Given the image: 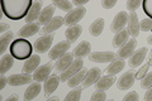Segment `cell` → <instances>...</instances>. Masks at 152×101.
I'll use <instances>...</instances> for the list:
<instances>
[{
	"instance_id": "6da1fadb",
	"label": "cell",
	"mask_w": 152,
	"mask_h": 101,
	"mask_svg": "<svg viewBox=\"0 0 152 101\" xmlns=\"http://www.w3.org/2000/svg\"><path fill=\"white\" fill-rule=\"evenodd\" d=\"M33 3L31 0H4L1 1L3 13L10 20H20L28 15Z\"/></svg>"
},
{
	"instance_id": "7a4b0ae2",
	"label": "cell",
	"mask_w": 152,
	"mask_h": 101,
	"mask_svg": "<svg viewBox=\"0 0 152 101\" xmlns=\"http://www.w3.org/2000/svg\"><path fill=\"white\" fill-rule=\"evenodd\" d=\"M33 49L34 47L31 44L29 41L24 39V38H18L14 39L10 44V54L18 61H27L33 54Z\"/></svg>"
},
{
	"instance_id": "3957f363",
	"label": "cell",
	"mask_w": 152,
	"mask_h": 101,
	"mask_svg": "<svg viewBox=\"0 0 152 101\" xmlns=\"http://www.w3.org/2000/svg\"><path fill=\"white\" fill-rule=\"evenodd\" d=\"M56 67V65L53 62H48V63H45L39 66L38 68L33 72V81L36 82H41V81H46L47 78L51 76V71Z\"/></svg>"
},
{
	"instance_id": "277c9868",
	"label": "cell",
	"mask_w": 152,
	"mask_h": 101,
	"mask_svg": "<svg viewBox=\"0 0 152 101\" xmlns=\"http://www.w3.org/2000/svg\"><path fill=\"white\" fill-rule=\"evenodd\" d=\"M86 14V9L84 7H79V8H74L71 12H69L65 15V24H67L69 27L76 25L81 19L85 17Z\"/></svg>"
},
{
	"instance_id": "5b68a950",
	"label": "cell",
	"mask_w": 152,
	"mask_h": 101,
	"mask_svg": "<svg viewBox=\"0 0 152 101\" xmlns=\"http://www.w3.org/2000/svg\"><path fill=\"white\" fill-rule=\"evenodd\" d=\"M84 68V61L83 58H76L74 60V62L70 65V67L67 70H65L64 72H61V75H60V80L61 81H67L72 77L74 75H76L80 70H83Z\"/></svg>"
},
{
	"instance_id": "8992f818",
	"label": "cell",
	"mask_w": 152,
	"mask_h": 101,
	"mask_svg": "<svg viewBox=\"0 0 152 101\" xmlns=\"http://www.w3.org/2000/svg\"><path fill=\"white\" fill-rule=\"evenodd\" d=\"M71 47V43L67 41H62L60 43H57L56 46H53L51 48V51L48 52V57L51 61H55V60H58L61 58L64 54L67 53V51L70 49Z\"/></svg>"
},
{
	"instance_id": "52a82bcc",
	"label": "cell",
	"mask_w": 152,
	"mask_h": 101,
	"mask_svg": "<svg viewBox=\"0 0 152 101\" xmlns=\"http://www.w3.org/2000/svg\"><path fill=\"white\" fill-rule=\"evenodd\" d=\"M53 38H55V34H48V36H41L38 39L34 42V51L37 53H46L47 51H50L51 48V44L53 42Z\"/></svg>"
},
{
	"instance_id": "ba28073f",
	"label": "cell",
	"mask_w": 152,
	"mask_h": 101,
	"mask_svg": "<svg viewBox=\"0 0 152 101\" xmlns=\"http://www.w3.org/2000/svg\"><path fill=\"white\" fill-rule=\"evenodd\" d=\"M117 54L110 51H102V52H93L89 54V60L96 63H107V62H112L115 58Z\"/></svg>"
},
{
	"instance_id": "9c48e42d",
	"label": "cell",
	"mask_w": 152,
	"mask_h": 101,
	"mask_svg": "<svg viewBox=\"0 0 152 101\" xmlns=\"http://www.w3.org/2000/svg\"><path fill=\"white\" fill-rule=\"evenodd\" d=\"M65 24V18L62 17H53L52 18V20L48 22L43 25V28L41 29V36H48V34H52L55 31H57L58 28H61Z\"/></svg>"
},
{
	"instance_id": "30bf717a",
	"label": "cell",
	"mask_w": 152,
	"mask_h": 101,
	"mask_svg": "<svg viewBox=\"0 0 152 101\" xmlns=\"http://www.w3.org/2000/svg\"><path fill=\"white\" fill-rule=\"evenodd\" d=\"M128 23V13L127 12H119L115 14V17L113 18L110 31L113 33H118L124 29V25Z\"/></svg>"
},
{
	"instance_id": "8fae6325",
	"label": "cell",
	"mask_w": 152,
	"mask_h": 101,
	"mask_svg": "<svg viewBox=\"0 0 152 101\" xmlns=\"http://www.w3.org/2000/svg\"><path fill=\"white\" fill-rule=\"evenodd\" d=\"M134 81H136L134 72L128 71V72H124V73L117 80V86L119 90H128L134 85Z\"/></svg>"
},
{
	"instance_id": "7c38bea8",
	"label": "cell",
	"mask_w": 152,
	"mask_h": 101,
	"mask_svg": "<svg viewBox=\"0 0 152 101\" xmlns=\"http://www.w3.org/2000/svg\"><path fill=\"white\" fill-rule=\"evenodd\" d=\"M136 46H137V41L136 38H132V39H129L127 43H124L122 47H119V49H118L117 54L119 58L122 60H126V58H129V57L134 53L136 51Z\"/></svg>"
},
{
	"instance_id": "4fadbf2b",
	"label": "cell",
	"mask_w": 152,
	"mask_h": 101,
	"mask_svg": "<svg viewBox=\"0 0 152 101\" xmlns=\"http://www.w3.org/2000/svg\"><path fill=\"white\" fill-rule=\"evenodd\" d=\"M100 77H102V70L99 67H93L91 70L88 71V73L83 81V89H86L89 86L96 84L100 80Z\"/></svg>"
},
{
	"instance_id": "5bb4252c",
	"label": "cell",
	"mask_w": 152,
	"mask_h": 101,
	"mask_svg": "<svg viewBox=\"0 0 152 101\" xmlns=\"http://www.w3.org/2000/svg\"><path fill=\"white\" fill-rule=\"evenodd\" d=\"M147 52H148L147 47H141L140 49L134 51V53L129 57V61H128V65H129L131 68H136V67L142 65V62L147 56Z\"/></svg>"
},
{
	"instance_id": "9a60e30c",
	"label": "cell",
	"mask_w": 152,
	"mask_h": 101,
	"mask_svg": "<svg viewBox=\"0 0 152 101\" xmlns=\"http://www.w3.org/2000/svg\"><path fill=\"white\" fill-rule=\"evenodd\" d=\"M33 80V76L28 73H15L10 75L8 77V84L10 86H22V85H28L31 84V81Z\"/></svg>"
},
{
	"instance_id": "2e32d148",
	"label": "cell",
	"mask_w": 152,
	"mask_h": 101,
	"mask_svg": "<svg viewBox=\"0 0 152 101\" xmlns=\"http://www.w3.org/2000/svg\"><path fill=\"white\" fill-rule=\"evenodd\" d=\"M41 32V25L38 23H29V24H26V25H23L20 29L18 31V37L19 38H28V37H32L37 34V33Z\"/></svg>"
},
{
	"instance_id": "e0dca14e",
	"label": "cell",
	"mask_w": 152,
	"mask_h": 101,
	"mask_svg": "<svg viewBox=\"0 0 152 101\" xmlns=\"http://www.w3.org/2000/svg\"><path fill=\"white\" fill-rule=\"evenodd\" d=\"M140 22H138V17H137L136 12H131L128 14V33L132 38L138 37L140 34Z\"/></svg>"
},
{
	"instance_id": "ac0fdd59",
	"label": "cell",
	"mask_w": 152,
	"mask_h": 101,
	"mask_svg": "<svg viewBox=\"0 0 152 101\" xmlns=\"http://www.w3.org/2000/svg\"><path fill=\"white\" fill-rule=\"evenodd\" d=\"M60 77L56 75H51L45 81V85H43V90H45V96L46 97H50L52 92H55L56 89L58 87V84H60Z\"/></svg>"
},
{
	"instance_id": "d6986e66",
	"label": "cell",
	"mask_w": 152,
	"mask_h": 101,
	"mask_svg": "<svg viewBox=\"0 0 152 101\" xmlns=\"http://www.w3.org/2000/svg\"><path fill=\"white\" fill-rule=\"evenodd\" d=\"M39 63H41L39 56H38V54H33L27 61H24V65H23L22 71L24 72V73L31 75V72H34L38 67H39Z\"/></svg>"
},
{
	"instance_id": "ffe728a7",
	"label": "cell",
	"mask_w": 152,
	"mask_h": 101,
	"mask_svg": "<svg viewBox=\"0 0 152 101\" xmlns=\"http://www.w3.org/2000/svg\"><path fill=\"white\" fill-rule=\"evenodd\" d=\"M74 53L72 52H67L66 54H64L61 58L57 60L56 62V70L58 71V72H64L65 70H67L70 65L74 62Z\"/></svg>"
},
{
	"instance_id": "44dd1931",
	"label": "cell",
	"mask_w": 152,
	"mask_h": 101,
	"mask_svg": "<svg viewBox=\"0 0 152 101\" xmlns=\"http://www.w3.org/2000/svg\"><path fill=\"white\" fill-rule=\"evenodd\" d=\"M55 5L53 4H50V5H47L46 8L42 9L41 12V15L38 18V24H42V25H46L48 22L52 20V18H53V14H55Z\"/></svg>"
},
{
	"instance_id": "7402d4cb",
	"label": "cell",
	"mask_w": 152,
	"mask_h": 101,
	"mask_svg": "<svg viewBox=\"0 0 152 101\" xmlns=\"http://www.w3.org/2000/svg\"><path fill=\"white\" fill-rule=\"evenodd\" d=\"M124 66H126V61H124V60L117 58V60H114L112 63L107 67L104 72H105L107 76H114V75L119 73V72H121L123 68H124Z\"/></svg>"
},
{
	"instance_id": "603a6c76",
	"label": "cell",
	"mask_w": 152,
	"mask_h": 101,
	"mask_svg": "<svg viewBox=\"0 0 152 101\" xmlns=\"http://www.w3.org/2000/svg\"><path fill=\"white\" fill-rule=\"evenodd\" d=\"M41 92V84L39 82H32L24 91V97L23 101H32L33 99H36Z\"/></svg>"
},
{
	"instance_id": "cb8c5ba5",
	"label": "cell",
	"mask_w": 152,
	"mask_h": 101,
	"mask_svg": "<svg viewBox=\"0 0 152 101\" xmlns=\"http://www.w3.org/2000/svg\"><path fill=\"white\" fill-rule=\"evenodd\" d=\"M42 1H34L33 3V5L31 8L29 13H28V15L26 17V22L27 24L29 23H34V20H37L38 18L41 15V12H42Z\"/></svg>"
},
{
	"instance_id": "d4e9b609",
	"label": "cell",
	"mask_w": 152,
	"mask_h": 101,
	"mask_svg": "<svg viewBox=\"0 0 152 101\" xmlns=\"http://www.w3.org/2000/svg\"><path fill=\"white\" fill-rule=\"evenodd\" d=\"M90 51H91L90 43L86 42V41H83L81 43H79V44L74 48L72 53H74L75 57H77V58H83V57L90 54Z\"/></svg>"
},
{
	"instance_id": "484cf974",
	"label": "cell",
	"mask_w": 152,
	"mask_h": 101,
	"mask_svg": "<svg viewBox=\"0 0 152 101\" xmlns=\"http://www.w3.org/2000/svg\"><path fill=\"white\" fill-rule=\"evenodd\" d=\"M81 32H83V27L80 25V24H76V25L69 27L67 29H66V32H65V37H66V39H67V42L74 43V42L80 37Z\"/></svg>"
},
{
	"instance_id": "4316f807",
	"label": "cell",
	"mask_w": 152,
	"mask_h": 101,
	"mask_svg": "<svg viewBox=\"0 0 152 101\" xmlns=\"http://www.w3.org/2000/svg\"><path fill=\"white\" fill-rule=\"evenodd\" d=\"M104 25H105V20L103 18H98L90 24L89 27V33L93 37H99L104 31Z\"/></svg>"
},
{
	"instance_id": "83f0119b",
	"label": "cell",
	"mask_w": 152,
	"mask_h": 101,
	"mask_svg": "<svg viewBox=\"0 0 152 101\" xmlns=\"http://www.w3.org/2000/svg\"><path fill=\"white\" fill-rule=\"evenodd\" d=\"M115 82H117V80L114 76H103V77H100V80L95 84V87L99 91H105L108 89H110Z\"/></svg>"
},
{
	"instance_id": "f1b7e54d",
	"label": "cell",
	"mask_w": 152,
	"mask_h": 101,
	"mask_svg": "<svg viewBox=\"0 0 152 101\" xmlns=\"http://www.w3.org/2000/svg\"><path fill=\"white\" fill-rule=\"evenodd\" d=\"M14 57L10 54V53H7L1 57V60H0V73L1 75H5L7 72L9 71L13 67L14 65Z\"/></svg>"
},
{
	"instance_id": "f546056e",
	"label": "cell",
	"mask_w": 152,
	"mask_h": 101,
	"mask_svg": "<svg viewBox=\"0 0 152 101\" xmlns=\"http://www.w3.org/2000/svg\"><path fill=\"white\" fill-rule=\"evenodd\" d=\"M128 41H129V33H128V29H123L121 32L115 33V36L113 37V46L114 47H122Z\"/></svg>"
},
{
	"instance_id": "4dcf8cb0",
	"label": "cell",
	"mask_w": 152,
	"mask_h": 101,
	"mask_svg": "<svg viewBox=\"0 0 152 101\" xmlns=\"http://www.w3.org/2000/svg\"><path fill=\"white\" fill-rule=\"evenodd\" d=\"M88 71L89 70L83 68V70H80L76 75H74L72 77L67 81V86H69V87H77V86L81 84V81H84L85 76H86V73H88Z\"/></svg>"
},
{
	"instance_id": "1f68e13d",
	"label": "cell",
	"mask_w": 152,
	"mask_h": 101,
	"mask_svg": "<svg viewBox=\"0 0 152 101\" xmlns=\"http://www.w3.org/2000/svg\"><path fill=\"white\" fill-rule=\"evenodd\" d=\"M13 37H14V33L12 31H8L7 33H4V34L0 37V53L3 56L5 53L8 46L12 44L10 41H13Z\"/></svg>"
},
{
	"instance_id": "d6a6232c",
	"label": "cell",
	"mask_w": 152,
	"mask_h": 101,
	"mask_svg": "<svg viewBox=\"0 0 152 101\" xmlns=\"http://www.w3.org/2000/svg\"><path fill=\"white\" fill-rule=\"evenodd\" d=\"M83 91H84L83 87H75L74 90H71L70 92L66 95V97L64 99V101H80Z\"/></svg>"
},
{
	"instance_id": "836d02e7",
	"label": "cell",
	"mask_w": 152,
	"mask_h": 101,
	"mask_svg": "<svg viewBox=\"0 0 152 101\" xmlns=\"http://www.w3.org/2000/svg\"><path fill=\"white\" fill-rule=\"evenodd\" d=\"M52 4H53L55 7L60 8L61 10H65V12H67V13L71 12L74 9L72 8V3L69 1V0H55Z\"/></svg>"
},
{
	"instance_id": "e575fe53",
	"label": "cell",
	"mask_w": 152,
	"mask_h": 101,
	"mask_svg": "<svg viewBox=\"0 0 152 101\" xmlns=\"http://www.w3.org/2000/svg\"><path fill=\"white\" fill-rule=\"evenodd\" d=\"M140 29H141L142 32L152 31V19H150V18L142 19V20L140 22Z\"/></svg>"
},
{
	"instance_id": "d590c367",
	"label": "cell",
	"mask_w": 152,
	"mask_h": 101,
	"mask_svg": "<svg viewBox=\"0 0 152 101\" xmlns=\"http://www.w3.org/2000/svg\"><path fill=\"white\" fill-rule=\"evenodd\" d=\"M141 87L142 89H147L148 90L150 87H152V72H148L143 78L141 81Z\"/></svg>"
},
{
	"instance_id": "8d00e7d4",
	"label": "cell",
	"mask_w": 152,
	"mask_h": 101,
	"mask_svg": "<svg viewBox=\"0 0 152 101\" xmlns=\"http://www.w3.org/2000/svg\"><path fill=\"white\" fill-rule=\"evenodd\" d=\"M90 101H107V94L105 91H95L90 97Z\"/></svg>"
},
{
	"instance_id": "74e56055",
	"label": "cell",
	"mask_w": 152,
	"mask_h": 101,
	"mask_svg": "<svg viewBox=\"0 0 152 101\" xmlns=\"http://www.w3.org/2000/svg\"><path fill=\"white\" fill-rule=\"evenodd\" d=\"M142 7H143V10L148 15V18L152 19V0H145V1H142Z\"/></svg>"
},
{
	"instance_id": "f35d334b",
	"label": "cell",
	"mask_w": 152,
	"mask_h": 101,
	"mask_svg": "<svg viewBox=\"0 0 152 101\" xmlns=\"http://www.w3.org/2000/svg\"><path fill=\"white\" fill-rule=\"evenodd\" d=\"M142 5L141 0H128L127 1V9L129 12H134L137 8H140Z\"/></svg>"
},
{
	"instance_id": "ab89813d",
	"label": "cell",
	"mask_w": 152,
	"mask_h": 101,
	"mask_svg": "<svg viewBox=\"0 0 152 101\" xmlns=\"http://www.w3.org/2000/svg\"><path fill=\"white\" fill-rule=\"evenodd\" d=\"M122 101H138V94H137L136 91H131V92H128L124 97H123Z\"/></svg>"
},
{
	"instance_id": "60d3db41",
	"label": "cell",
	"mask_w": 152,
	"mask_h": 101,
	"mask_svg": "<svg viewBox=\"0 0 152 101\" xmlns=\"http://www.w3.org/2000/svg\"><path fill=\"white\" fill-rule=\"evenodd\" d=\"M117 4V0H103L102 1V7L104 9H112L114 5Z\"/></svg>"
},
{
	"instance_id": "b9f144b4",
	"label": "cell",
	"mask_w": 152,
	"mask_h": 101,
	"mask_svg": "<svg viewBox=\"0 0 152 101\" xmlns=\"http://www.w3.org/2000/svg\"><path fill=\"white\" fill-rule=\"evenodd\" d=\"M8 84V77H5L4 75L0 76V90H4L5 85Z\"/></svg>"
},
{
	"instance_id": "7bdbcfd3",
	"label": "cell",
	"mask_w": 152,
	"mask_h": 101,
	"mask_svg": "<svg viewBox=\"0 0 152 101\" xmlns=\"http://www.w3.org/2000/svg\"><path fill=\"white\" fill-rule=\"evenodd\" d=\"M147 68H148V65H145L140 70V72H138V75L136 76V77H138V78H142V76H143L145 73H146V71H147Z\"/></svg>"
},
{
	"instance_id": "ee69618b",
	"label": "cell",
	"mask_w": 152,
	"mask_h": 101,
	"mask_svg": "<svg viewBox=\"0 0 152 101\" xmlns=\"http://www.w3.org/2000/svg\"><path fill=\"white\" fill-rule=\"evenodd\" d=\"M89 1V0H75V1H72V5H76V7H83V5H85Z\"/></svg>"
},
{
	"instance_id": "f6af8a7d",
	"label": "cell",
	"mask_w": 152,
	"mask_h": 101,
	"mask_svg": "<svg viewBox=\"0 0 152 101\" xmlns=\"http://www.w3.org/2000/svg\"><path fill=\"white\" fill-rule=\"evenodd\" d=\"M145 101H152V87L148 89V91L145 95Z\"/></svg>"
},
{
	"instance_id": "bcb514c9",
	"label": "cell",
	"mask_w": 152,
	"mask_h": 101,
	"mask_svg": "<svg viewBox=\"0 0 152 101\" xmlns=\"http://www.w3.org/2000/svg\"><path fill=\"white\" fill-rule=\"evenodd\" d=\"M9 31V25L5 23H0V33H7Z\"/></svg>"
},
{
	"instance_id": "7dc6e473",
	"label": "cell",
	"mask_w": 152,
	"mask_h": 101,
	"mask_svg": "<svg viewBox=\"0 0 152 101\" xmlns=\"http://www.w3.org/2000/svg\"><path fill=\"white\" fill-rule=\"evenodd\" d=\"M18 100H19L18 95H12V96H9V97L5 101H18Z\"/></svg>"
},
{
	"instance_id": "c3c4849f",
	"label": "cell",
	"mask_w": 152,
	"mask_h": 101,
	"mask_svg": "<svg viewBox=\"0 0 152 101\" xmlns=\"http://www.w3.org/2000/svg\"><path fill=\"white\" fill-rule=\"evenodd\" d=\"M46 101H60V99L57 97V96H52L51 99H47Z\"/></svg>"
},
{
	"instance_id": "681fc988",
	"label": "cell",
	"mask_w": 152,
	"mask_h": 101,
	"mask_svg": "<svg viewBox=\"0 0 152 101\" xmlns=\"http://www.w3.org/2000/svg\"><path fill=\"white\" fill-rule=\"evenodd\" d=\"M147 43H148V44H152V36H150L147 38Z\"/></svg>"
},
{
	"instance_id": "f907efd6",
	"label": "cell",
	"mask_w": 152,
	"mask_h": 101,
	"mask_svg": "<svg viewBox=\"0 0 152 101\" xmlns=\"http://www.w3.org/2000/svg\"><path fill=\"white\" fill-rule=\"evenodd\" d=\"M150 57H151V58H152V49L150 51Z\"/></svg>"
},
{
	"instance_id": "816d5d0a",
	"label": "cell",
	"mask_w": 152,
	"mask_h": 101,
	"mask_svg": "<svg viewBox=\"0 0 152 101\" xmlns=\"http://www.w3.org/2000/svg\"><path fill=\"white\" fill-rule=\"evenodd\" d=\"M150 65L152 66V58H150Z\"/></svg>"
},
{
	"instance_id": "f5cc1de1",
	"label": "cell",
	"mask_w": 152,
	"mask_h": 101,
	"mask_svg": "<svg viewBox=\"0 0 152 101\" xmlns=\"http://www.w3.org/2000/svg\"><path fill=\"white\" fill-rule=\"evenodd\" d=\"M107 101H114V100H113V99H112V100H107Z\"/></svg>"
}]
</instances>
